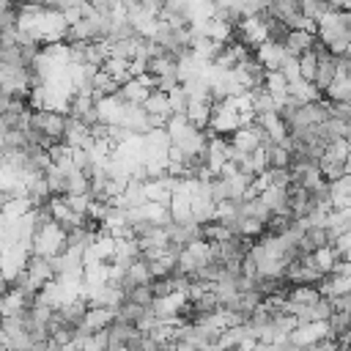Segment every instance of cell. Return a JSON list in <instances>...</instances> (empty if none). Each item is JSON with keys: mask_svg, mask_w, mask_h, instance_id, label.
<instances>
[{"mask_svg": "<svg viewBox=\"0 0 351 351\" xmlns=\"http://www.w3.org/2000/svg\"><path fill=\"white\" fill-rule=\"evenodd\" d=\"M27 126H33V129L44 132V134L52 140V145H60V143H66L69 115H66V112H60V110H33V112H30V123H27Z\"/></svg>", "mask_w": 351, "mask_h": 351, "instance_id": "obj_1", "label": "cell"}, {"mask_svg": "<svg viewBox=\"0 0 351 351\" xmlns=\"http://www.w3.org/2000/svg\"><path fill=\"white\" fill-rule=\"evenodd\" d=\"M27 274H30V280L36 282V288L38 291H44L47 285H52V282H58L55 280V271H52V263H49V258L47 255H33L30 252V258H27Z\"/></svg>", "mask_w": 351, "mask_h": 351, "instance_id": "obj_2", "label": "cell"}, {"mask_svg": "<svg viewBox=\"0 0 351 351\" xmlns=\"http://www.w3.org/2000/svg\"><path fill=\"white\" fill-rule=\"evenodd\" d=\"M335 82H337V58L332 52H324V55H318V74H315L313 85L326 96Z\"/></svg>", "mask_w": 351, "mask_h": 351, "instance_id": "obj_3", "label": "cell"}, {"mask_svg": "<svg viewBox=\"0 0 351 351\" xmlns=\"http://www.w3.org/2000/svg\"><path fill=\"white\" fill-rule=\"evenodd\" d=\"M266 11H269L271 19L282 22V25L288 27V25L302 14V3H299V0H271V3H266Z\"/></svg>", "mask_w": 351, "mask_h": 351, "instance_id": "obj_4", "label": "cell"}, {"mask_svg": "<svg viewBox=\"0 0 351 351\" xmlns=\"http://www.w3.org/2000/svg\"><path fill=\"white\" fill-rule=\"evenodd\" d=\"M255 121L263 126V132L271 137L274 145H288V126H285V121H282L277 112L261 115V118H255Z\"/></svg>", "mask_w": 351, "mask_h": 351, "instance_id": "obj_5", "label": "cell"}, {"mask_svg": "<svg viewBox=\"0 0 351 351\" xmlns=\"http://www.w3.org/2000/svg\"><path fill=\"white\" fill-rule=\"evenodd\" d=\"M315 44V36L313 33H304V30H288V38H285V52L293 55V58H302L304 52H310Z\"/></svg>", "mask_w": 351, "mask_h": 351, "instance_id": "obj_6", "label": "cell"}, {"mask_svg": "<svg viewBox=\"0 0 351 351\" xmlns=\"http://www.w3.org/2000/svg\"><path fill=\"white\" fill-rule=\"evenodd\" d=\"M285 299H288V304L313 307L315 302H321V291H318V285H293Z\"/></svg>", "mask_w": 351, "mask_h": 351, "instance_id": "obj_7", "label": "cell"}, {"mask_svg": "<svg viewBox=\"0 0 351 351\" xmlns=\"http://www.w3.org/2000/svg\"><path fill=\"white\" fill-rule=\"evenodd\" d=\"M263 206L271 211V214H291L288 208V189H277V186H269L263 195H261Z\"/></svg>", "mask_w": 351, "mask_h": 351, "instance_id": "obj_8", "label": "cell"}, {"mask_svg": "<svg viewBox=\"0 0 351 351\" xmlns=\"http://www.w3.org/2000/svg\"><path fill=\"white\" fill-rule=\"evenodd\" d=\"M337 8H340V3H329V0H302V14L313 22H321L324 16H329Z\"/></svg>", "mask_w": 351, "mask_h": 351, "instance_id": "obj_9", "label": "cell"}, {"mask_svg": "<svg viewBox=\"0 0 351 351\" xmlns=\"http://www.w3.org/2000/svg\"><path fill=\"white\" fill-rule=\"evenodd\" d=\"M44 178H47V186H49V195L52 197H66L69 195V186H66V173L60 170V167H49L47 173H44Z\"/></svg>", "mask_w": 351, "mask_h": 351, "instance_id": "obj_10", "label": "cell"}, {"mask_svg": "<svg viewBox=\"0 0 351 351\" xmlns=\"http://www.w3.org/2000/svg\"><path fill=\"white\" fill-rule=\"evenodd\" d=\"M66 186H69V195H90V178L85 173H80L77 167L71 173H66Z\"/></svg>", "mask_w": 351, "mask_h": 351, "instance_id": "obj_11", "label": "cell"}, {"mask_svg": "<svg viewBox=\"0 0 351 351\" xmlns=\"http://www.w3.org/2000/svg\"><path fill=\"white\" fill-rule=\"evenodd\" d=\"M123 296H126V302H134L140 307H154V302H156V293H154V285L151 282L148 285H137V288H132Z\"/></svg>", "mask_w": 351, "mask_h": 351, "instance_id": "obj_12", "label": "cell"}, {"mask_svg": "<svg viewBox=\"0 0 351 351\" xmlns=\"http://www.w3.org/2000/svg\"><path fill=\"white\" fill-rule=\"evenodd\" d=\"M269 167L271 170H291V148L288 145H271L269 148Z\"/></svg>", "mask_w": 351, "mask_h": 351, "instance_id": "obj_13", "label": "cell"}, {"mask_svg": "<svg viewBox=\"0 0 351 351\" xmlns=\"http://www.w3.org/2000/svg\"><path fill=\"white\" fill-rule=\"evenodd\" d=\"M148 315V307H140V304H134V302H123V307L115 313V318H121V321H126V324H134V326H140V321Z\"/></svg>", "mask_w": 351, "mask_h": 351, "instance_id": "obj_14", "label": "cell"}, {"mask_svg": "<svg viewBox=\"0 0 351 351\" xmlns=\"http://www.w3.org/2000/svg\"><path fill=\"white\" fill-rule=\"evenodd\" d=\"M299 71H302V80L304 82H315V74H318V55L310 49L299 58Z\"/></svg>", "mask_w": 351, "mask_h": 351, "instance_id": "obj_15", "label": "cell"}, {"mask_svg": "<svg viewBox=\"0 0 351 351\" xmlns=\"http://www.w3.org/2000/svg\"><path fill=\"white\" fill-rule=\"evenodd\" d=\"M329 101H343V104H351V80H337L332 85V90L326 93Z\"/></svg>", "mask_w": 351, "mask_h": 351, "instance_id": "obj_16", "label": "cell"}, {"mask_svg": "<svg viewBox=\"0 0 351 351\" xmlns=\"http://www.w3.org/2000/svg\"><path fill=\"white\" fill-rule=\"evenodd\" d=\"M151 285H154V293H156V299H167V296L178 293V291H176V280H173V277H162V280H154Z\"/></svg>", "mask_w": 351, "mask_h": 351, "instance_id": "obj_17", "label": "cell"}, {"mask_svg": "<svg viewBox=\"0 0 351 351\" xmlns=\"http://www.w3.org/2000/svg\"><path fill=\"white\" fill-rule=\"evenodd\" d=\"M280 71L285 74V80H288L291 85H293V82H299V80H302V71H299V58H293V55H288Z\"/></svg>", "mask_w": 351, "mask_h": 351, "instance_id": "obj_18", "label": "cell"}]
</instances>
